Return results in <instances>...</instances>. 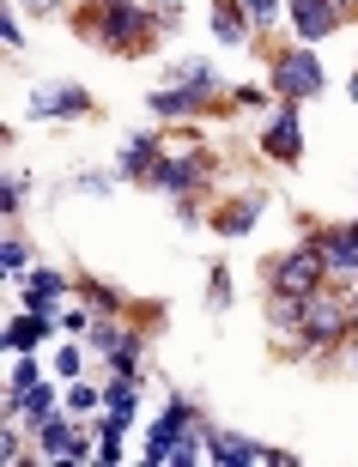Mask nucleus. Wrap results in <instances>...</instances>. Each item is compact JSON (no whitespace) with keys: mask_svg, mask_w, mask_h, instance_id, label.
Returning a JSON list of instances; mask_svg holds the SVG:
<instances>
[{"mask_svg":"<svg viewBox=\"0 0 358 467\" xmlns=\"http://www.w3.org/2000/svg\"><path fill=\"white\" fill-rule=\"evenodd\" d=\"M61 292H68V285H61V274H31V285H25L31 310H43V316H49V304H55Z\"/></svg>","mask_w":358,"mask_h":467,"instance_id":"ddd939ff","label":"nucleus"},{"mask_svg":"<svg viewBox=\"0 0 358 467\" xmlns=\"http://www.w3.org/2000/svg\"><path fill=\"white\" fill-rule=\"evenodd\" d=\"M31 109L37 116H79V109H86V91L79 86H43L31 98Z\"/></svg>","mask_w":358,"mask_h":467,"instance_id":"6e6552de","label":"nucleus"},{"mask_svg":"<svg viewBox=\"0 0 358 467\" xmlns=\"http://www.w3.org/2000/svg\"><path fill=\"white\" fill-rule=\"evenodd\" d=\"M153 176L164 182V189H188V182L201 176V158H176V164H158Z\"/></svg>","mask_w":358,"mask_h":467,"instance_id":"2eb2a0df","label":"nucleus"},{"mask_svg":"<svg viewBox=\"0 0 358 467\" xmlns=\"http://www.w3.org/2000/svg\"><path fill=\"white\" fill-rule=\"evenodd\" d=\"M31 389H37V364L25 358V364H18V370H13V395L25 400V395H31Z\"/></svg>","mask_w":358,"mask_h":467,"instance_id":"f3484780","label":"nucleus"},{"mask_svg":"<svg viewBox=\"0 0 358 467\" xmlns=\"http://www.w3.org/2000/svg\"><path fill=\"white\" fill-rule=\"evenodd\" d=\"M273 86H279V98H316V91H322V67H316V55H310V49L286 55V61L273 67Z\"/></svg>","mask_w":358,"mask_h":467,"instance_id":"20e7f679","label":"nucleus"},{"mask_svg":"<svg viewBox=\"0 0 358 467\" xmlns=\"http://www.w3.org/2000/svg\"><path fill=\"white\" fill-rule=\"evenodd\" d=\"M121 171H128V176L158 171V146H153V140H128V152H121Z\"/></svg>","mask_w":358,"mask_h":467,"instance_id":"4468645a","label":"nucleus"},{"mask_svg":"<svg viewBox=\"0 0 358 467\" xmlns=\"http://www.w3.org/2000/svg\"><path fill=\"white\" fill-rule=\"evenodd\" d=\"M219 36H225V43H237V36H243V25H237V13H219Z\"/></svg>","mask_w":358,"mask_h":467,"instance_id":"412c9836","label":"nucleus"},{"mask_svg":"<svg viewBox=\"0 0 358 467\" xmlns=\"http://www.w3.org/2000/svg\"><path fill=\"white\" fill-rule=\"evenodd\" d=\"M37 443H43V455H49V462H55V455H61V462H79V455H91V450H86V437L73 431L68 419H43Z\"/></svg>","mask_w":358,"mask_h":467,"instance_id":"423d86ee","label":"nucleus"},{"mask_svg":"<svg viewBox=\"0 0 358 467\" xmlns=\"http://www.w3.org/2000/svg\"><path fill=\"white\" fill-rule=\"evenodd\" d=\"M249 219H256V201H249V207H237V213H225V231H243Z\"/></svg>","mask_w":358,"mask_h":467,"instance_id":"aec40b11","label":"nucleus"},{"mask_svg":"<svg viewBox=\"0 0 358 467\" xmlns=\"http://www.w3.org/2000/svg\"><path fill=\"white\" fill-rule=\"evenodd\" d=\"M322 249H304V255H286L279 267H273V292L279 297H310L316 292V279H322Z\"/></svg>","mask_w":358,"mask_h":467,"instance_id":"f03ea898","label":"nucleus"},{"mask_svg":"<svg viewBox=\"0 0 358 467\" xmlns=\"http://www.w3.org/2000/svg\"><path fill=\"white\" fill-rule=\"evenodd\" d=\"M43 334H49V316L31 310V316H18L13 328H6V347H13V352H31L37 340H43Z\"/></svg>","mask_w":358,"mask_h":467,"instance_id":"9b49d317","label":"nucleus"},{"mask_svg":"<svg viewBox=\"0 0 358 467\" xmlns=\"http://www.w3.org/2000/svg\"><path fill=\"white\" fill-rule=\"evenodd\" d=\"M0 267L18 274V267H25V243H0Z\"/></svg>","mask_w":358,"mask_h":467,"instance_id":"6ab92c4d","label":"nucleus"},{"mask_svg":"<svg viewBox=\"0 0 358 467\" xmlns=\"http://www.w3.org/2000/svg\"><path fill=\"white\" fill-rule=\"evenodd\" d=\"M25 6H55V0H25Z\"/></svg>","mask_w":358,"mask_h":467,"instance_id":"4be33fe9","label":"nucleus"},{"mask_svg":"<svg viewBox=\"0 0 358 467\" xmlns=\"http://www.w3.org/2000/svg\"><path fill=\"white\" fill-rule=\"evenodd\" d=\"M213 462H231V467H243V462H268V455H261L256 443H243V437H213Z\"/></svg>","mask_w":358,"mask_h":467,"instance_id":"f8f14e48","label":"nucleus"},{"mask_svg":"<svg viewBox=\"0 0 358 467\" xmlns=\"http://www.w3.org/2000/svg\"><path fill=\"white\" fill-rule=\"evenodd\" d=\"M146 31H153V18L140 13L134 0H110V6H103V43H110V49L134 55L140 43H146Z\"/></svg>","mask_w":358,"mask_h":467,"instance_id":"f257e3e1","label":"nucleus"},{"mask_svg":"<svg viewBox=\"0 0 358 467\" xmlns=\"http://www.w3.org/2000/svg\"><path fill=\"white\" fill-rule=\"evenodd\" d=\"M291 18H298V36H328L341 25V0H291Z\"/></svg>","mask_w":358,"mask_h":467,"instance_id":"0eeeda50","label":"nucleus"},{"mask_svg":"<svg viewBox=\"0 0 358 467\" xmlns=\"http://www.w3.org/2000/svg\"><path fill=\"white\" fill-rule=\"evenodd\" d=\"M18 407H25L31 419H49V389H31V395L18 400Z\"/></svg>","mask_w":358,"mask_h":467,"instance_id":"a211bd4d","label":"nucleus"},{"mask_svg":"<svg viewBox=\"0 0 358 467\" xmlns=\"http://www.w3.org/2000/svg\"><path fill=\"white\" fill-rule=\"evenodd\" d=\"M298 322H304V340L328 347V340H341V334H346V304H334V297H316V292H310L304 304H298Z\"/></svg>","mask_w":358,"mask_h":467,"instance_id":"7ed1b4c3","label":"nucleus"},{"mask_svg":"<svg viewBox=\"0 0 358 467\" xmlns=\"http://www.w3.org/2000/svg\"><path fill=\"white\" fill-rule=\"evenodd\" d=\"M213 86H219V79H213V67H188V86L158 91L153 109H158V116H188V109H201V98H206Z\"/></svg>","mask_w":358,"mask_h":467,"instance_id":"39448f33","label":"nucleus"},{"mask_svg":"<svg viewBox=\"0 0 358 467\" xmlns=\"http://www.w3.org/2000/svg\"><path fill=\"white\" fill-rule=\"evenodd\" d=\"M273 158H298V146H304V128H298V104H286V116L268 128V140H261Z\"/></svg>","mask_w":358,"mask_h":467,"instance_id":"1a4fd4ad","label":"nucleus"},{"mask_svg":"<svg viewBox=\"0 0 358 467\" xmlns=\"http://www.w3.org/2000/svg\"><path fill=\"white\" fill-rule=\"evenodd\" d=\"M243 13H249V25H273V18H279V6H273V0H237Z\"/></svg>","mask_w":358,"mask_h":467,"instance_id":"dca6fc26","label":"nucleus"},{"mask_svg":"<svg viewBox=\"0 0 358 467\" xmlns=\"http://www.w3.org/2000/svg\"><path fill=\"white\" fill-rule=\"evenodd\" d=\"M322 261L358 279V225L353 231H328V237H322Z\"/></svg>","mask_w":358,"mask_h":467,"instance_id":"9d476101","label":"nucleus"},{"mask_svg":"<svg viewBox=\"0 0 358 467\" xmlns=\"http://www.w3.org/2000/svg\"><path fill=\"white\" fill-rule=\"evenodd\" d=\"M353 98H358V73H353Z\"/></svg>","mask_w":358,"mask_h":467,"instance_id":"5701e85b","label":"nucleus"}]
</instances>
